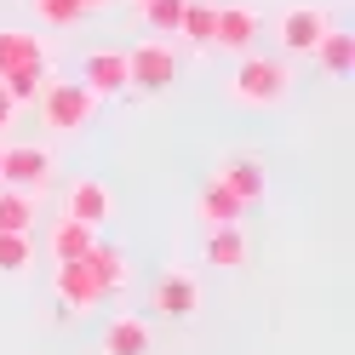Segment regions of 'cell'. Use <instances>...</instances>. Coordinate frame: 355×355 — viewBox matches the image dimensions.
Wrapping results in <instances>:
<instances>
[{
  "mask_svg": "<svg viewBox=\"0 0 355 355\" xmlns=\"http://www.w3.org/2000/svg\"><path fill=\"white\" fill-rule=\"evenodd\" d=\"M286 92H293V69H286V58L247 52V58L235 63V75H230V98L241 109H275V103H286Z\"/></svg>",
  "mask_w": 355,
  "mask_h": 355,
  "instance_id": "cell-1",
  "label": "cell"
},
{
  "mask_svg": "<svg viewBox=\"0 0 355 355\" xmlns=\"http://www.w3.org/2000/svg\"><path fill=\"white\" fill-rule=\"evenodd\" d=\"M35 103H40V121H46L52 132H80L98 115V98L86 92L80 80H46V92H40Z\"/></svg>",
  "mask_w": 355,
  "mask_h": 355,
  "instance_id": "cell-2",
  "label": "cell"
},
{
  "mask_svg": "<svg viewBox=\"0 0 355 355\" xmlns=\"http://www.w3.org/2000/svg\"><path fill=\"white\" fill-rule=\"evenodd\" d=\"M327 29H332V12L321 6V0H298V6H286L281 24H275L286 58H315V46H321Z\"/></svg>",
  "mask_w": 355,
  "mask_h": 355,
  "instance_id": "cell-3",
  "label": "cell"
},
{
  "mask_svg": "<svg viewBox=\"0 0 355 355\" xmlns=\"http://www.w3.org/2000/svg\"><path fill=\"white\" fill-rule=\"evenodd\" d=\"M46 184H52V149L46 144H6L0 149V189L40 195Z\"/></svg>",
  "mask_w": 355,
  "mask_h": 355,
  "instance_id": "cell-4",
  "label": "cell"
},
{
  "mask_svg": "<svg viewBox=\"0 0 355 355\" xmlns=\"http://www.w3.org/2000/svg\"><path fill=\"white\" fill-rule=\"evenodd\" d=\"M126 80H132V92H166L178 80V52L166 40H138V46H126Z\"/></svg>",
  "mask_w": 355,
  "mask_h": 355,
  "instance_id": "cell-5",
  "label": "cell"
},
{
  "mask_svg": "<svg viewBox=\"0 0 355 355\" xmlns=\"http://www.w3.org/2000/svg\"><path fill=\"white\" fill-rule=\"evenodd\" d=\"M17 69H52V40L35 29H0V80Z\"/></svg>",
  "mask_w": 355,
  "mask_h": 355,
  "instance_id": "cell-6",
  "label": "cell"
},
{
  "mask_svg": "<svg viewBox=\"0 0 355 355\" xmlns=\"http://www.w3.org/2000/svg\"><path fill=\"white\" fill-rule=\"evenodd\" d=\"M212 46L230 52V58H247L258 46V12L252 6H218V24H212Z\"/></svg>",
  "mask_w": 355,
  "mask_h": 355,
  "instance_id": "cell-7",
  "label": "cell"
},
{
  "mask_svg": "<svg viewBox=\"0 0 355 355\" xmlns=\"http://www.w3.org/2000/svg\"><path fill=\"white\" fill-rule=\"evenodd\" d=\"M109 293H103V281L92 275V263L75 258V263H58V304L63 309H98Z\"/></svg>",
  "mask_w": 355,
  "mask_h": 355,
  "instance_id": "cell-8",
  "label": "cell"
},
{
  "mask_svg": "<svg viewBox=\"0 0 355 355\" xmlns=\"http://www.w3.org/2000/svg\"><path fill=\"white\" fill-rule=\"evenodd\" d=\"M149 304H155V315L184 321V315H195V309H201V286H195V275H184V270H166L161 281H155Z\"/></svg>",
  "mask_w": 355,
  "mask_h": 355,
  "instance_id": "cell-9",
  "label": "cell"
},
{
  "mask_svg": "<svg viewBox=\"0 0 355 355\" xmlns=\"http://www.w3.org/2000/svg\"><path fill=\"white\" fill-rule=\"evenodd\" d=\"M212 184H224L241 207H252V201H263V161H258V155H230V161L218 166Z\"/></svg>",
  "mask_w": 355,
  "mask_h": 355,
  "instance_id": "cell-10",
  "label": "cell"
},
{
  "mask_svg": "<svg viewBox=\"0 0 355 355\" xmlns=\"http://www.w3.org/2000/svg\"><path fill=\"white\" fill-rule=\"evenodd\" d=\"M80 86H86L98 103H103V98H121L126 86H132V80H126V52H92V58H86Z\"/></svg>",
  "mask_w": 355,
  "mask_h": 355,
  "instance_id": "cell-11",
  "label": "cell"
},
{
  "mask_svg": "<svg viewBox=\"0 0 355 355\" xmlns=\"http://www.w3.org/2000/svg\"><path fill=\"white\" fill-rule=\"evenodd\" d=\"M109 212H115V201H109V189L98 184V178H80V184H69V212H63V218H75V224L98 230V224H109Z\"/></svg>",
  "mask_w": 355,
  "mask_h": 355,
  "instance_id": "cell-12",
  "label": "cell"
},
{
  "mask_svg": "<svg viewBox=\"0 0 355 355\" xmlns=\"http://www.w3.org/2000/svg\"><path fill=\"white\" fill-rule=\"evenodd\" d=\"M103 355H144L149 349V321H138V315H115L103 327Z\"/></svg>",
  "mask_w": 355,
  "mask_h": 355,
  "instance_id": "cell-13",
  "label": "cell"
},
{
  "mask_svg": "<svg viewBox=\"0 0 355 355\" xmlns=\"http://www.w3.org/2000/svg\"><path fill=\"white\" fill-rule=\"evenodd\" d=\"M195 212H201L207 230H224V224H241V212H247V207H241L224 184H207L201 195H195Z\"/></svg>",
  "mask_w": 355,
  "mask_h": 355,
  "instance_id": "cell-14",
  "label": "cell"
},
{
  "mask_svg": "<svg viewBox=\"0 0 355 355\" xmlns=\"http://www.w3.org/2000/svg\"><path fill=\"white\" fill-rule=\"evenodd\" d=\"M315 58H321V69H327V75H338V80H344V75H355V35L332 24V29L321 35Z\"/></svg>",
  "mask_w": 355,
  "mask_h": 355,
  "instance_id": "cell-15",
  "label": "cell"
},
{
  "mask_svg": "<svg viewBox=\"0 0 355 355\" xmlns=\"http://www.w3.org/2000/svg\"><path fill=\"white\" fill-rule=\"evenodd\" d=\"M92 247H98V230L75 224V218H58V224H52V252H58V263H75V258H86Z\"/></svg>",
  "mask_w": 355,
  "mask_h": 355,
  "instance_id": "cell-16",
  "label": "cell"
},
{
  "mask_svg": "<svg viewBox=\"0 0 355 355\" xmlns=\"http://www.w3.org/2000/svg\"><path fill=\"white\" fill-rule=\"evenodd\" d=\"M207 263H218V270H241L247 263V235H241V224H224L207 235Z\"/></svg>",
  "mask_w": 355,
  "mask_h": 355,
  "instance_id": "cell-17",
  "label": "cell"
},
{
  "mask_svg": "<svg viewBox=\"0 0 355 355\" xmlns=\"http://www.w3.org/2000/svg\"><path fill=\"white\" fill-rule=\"evenodd\" d=\"M212 24H218V0H189L178 35H184L189 46H207V52H212Z\"/></svg>",
  "mask_w": 355,
  "mask_h": 355,
  "instance_id": "cell-18",
  "label": "cell"
},
{
  "mask_svg": "<svg viewBox=\"0 0 355 355\" xmlns=\"http://www.w3.org/2000/svg\"><path fill=\"white\" fill-rule=\"evenodd\" d=\"M35 201H40V195H29V189H0V230L24 235L35 224Z\"/></svg>",
  "mask_w": 355,
  "mask_h": 355,
  "instance_id": "cell-19",
  "label": "cell"
},
{
  "mask_svg": "<svg viewBox=\"0 0 355 355\" xmlns=\"http://www.w3.org/2000/svg\"><path fill=\"white\" fill-rule=\"evenodd\" d=\"M184 6H189V0H144V24H149V35L172 40L178 24H184Z\"/></svg>",
  "mask_w": 355,
  "mask_h": 355,
  "instance_id": "cell-20",
  "label": "cell"
},
{
  "mask_svg": "<svg viewBox=\"0 0 355 355\" xmlns=\"http://www.w3.org/2000/svg\"><path fill=\"white\" fill-rule=\"evenodd\" d=\"M46 80H52V69H17V75H6L0 86H6L12 109H24V103H35L40 92H46Z\"/></svg>",
  "mask_w": 355,
  "mask_h": 355,
  "instance_id": "cell-21",
  "label": "cell"
},
{
  "mask_svg": "<svg viewBox=\"0 0 355 355\" xmlns=\"http://www.w3.org/2000/svg\"><path fill=\"white\" fill-rule=\"evenodd\" d=\"M86 263H92V275L103 281V293L126 286V258H121L115 247H92V252H86Z\"/></svg>",
  "mask_w": 355,
  "mask_h": 355,
  "instance_id": "cell-22",
  "label": "cell"
},
{
  "mask_svg": "<svg viewBox=\"0 0 355 355\" xmlns=\"http://www.w3.org/2000/svg\"><path fill=\"white\" fill-rule=\"evenodd\" d=\"M29 263V235H12V230H0V275H17Z\"/></svg>",
  "mask_w": 355,
  "mask_h": 355,
  "instance_id": "cell-23",
  "label": "cell"
},
{
  "mask_svg": "<svg viewBox=\"0 0 355 355\" xmlns=\"http://www.w3.org/2000/svg\"><path fill=\"white\" fill-rule=\"evenodd\" d=\"M29 6L46 17L52 29H69V24H80V17H86V12H80V0H29Z\"/></svg>",
  "mask_w": 355,
  "mask_h": 355,
  "instance_id": "cell-24",
  "label": "cell"
},
{
  "mask_svg": "<svg viewBox=\"0 0 355 355\" xmlns=\"http://www.w3.org/2000/svg\"><path fill=\"white\" fill-rule=\"evenodd\" d=\"M12 115H17V109H12V98H6V86H0V138L12 132Z\"/></svg>",
  "mask_w": 355,
  "mask_h": 355,
  "instance_id": "cell-25",
  "label": "cell"
},
{
  "mask_svg": "<svg viewBox=\"0 0 355 355\" xmlns=\"http://www.w3.org/2000/svg\"><path fill=\"white\" fill-rule=\"evenodd\" d=\"M109 6V0H80V12H103Z\"/></svg>",
  "mask_w": 355,
  "mask_h": 355,
  "instance_id": "cell-26",
  "label": "cell"
},
{
  "mask_svg": "<svg viewBox=\"0 0 355 355\" xmlns=\"http://www.w3.org/2000/svg\"><path fill=\"white\" fill-rule=\"evenodd\" d=\"M132 6H144V0H132Z\"/></svg>",
  "mask_w": 355,
  "mask_h": 355,
  "instance_id": "cell-27",
  "label": "cell"
}]
</instances>
